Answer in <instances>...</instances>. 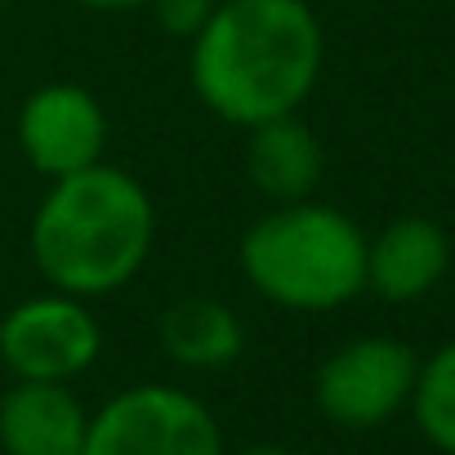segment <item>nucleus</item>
I'll return each mask as SVG.
<instances>
[{
	"label": "nucleus",
	"instance_id": "obj_2",
	"mask_svg": "<svg viewBox=\"0 0 455 455\" xmlns=\"http://www.w3.org/2000/svg\"><path fill=\"white\" fill-rule=\"evenodd\" d=\"M156 246V205L148 188L108 156L50 179L28 223V251L50 291L103 299L125 291Z\"/></svg>",
	"mask_w": 455,
	"mask_h": 455
},
{
	"label": "nucleus",
	"instance_id": "obj_7",
	"mask_svg": "<svg viewBox=\"0 0 455 455\" xmlns=\"http://www.w3.org/2000/svg\"><path fill=\"white\" fill-rule=\"evenodd\" d=\"M14 143L23 161L50 183L76 174L108 152V112L94 90L76 81H50L19 103Z\"/></svg>",
	"mask_w": 455,
	"mask_h": 455
},
{
	"label": "nucleus",
	"instance_id": "obj_13",
	"mask_svg": "<svg viewBox=\"0 0 455 455\" xmlns=\"http://www.w3.org/2000/svg\"><path fill=\"white\" fill-rule=\"evenodd\" d=\"M214 5H219V0H148L156 28L165 36H174V41H192L210 23Z\"/></svg>",
	"mask_w": 455,
	"mask_h": 455
},
{
	"label": "nucleus",
	"instance_id": "obj_1",
	"mask_svg": "<svg viewBox=\"0 0 455 455\" xmlns=\"http://www.w3.org/2000/svg\"><path fill=\"white\" fill-rule=\"evenodd\" d=\"M322 63L326 32L308 0H219L188 41L196 103L237 130L304 112Z\"/></svg>",
	"mask_w": 455,
	"mask_h": 455
},
{
	"label": "nucleus",
	"instance_id": "obj_4",
	"mask_svg": "<svg viewBox=\"0 0 455 455\" xmlns=\"http://www.w3.org/2000/svg\"><path fill=\"white\" fill-rule=\"evenodd\" d=\"M81 455H228L214 411L174 384H130L112 393L85 433Z\"/></svg>",
	"mask_w": 455,
	"mask_h": 455
},
{
	"label": "nucleus",
	"instance_id": "obj_11",
	"mask_svg": "<svg viewBox=\"0 0 455 455\" xmlns=\"http://www.w3.org/2000/svg\"><path fill=\"white\" fill-rule=\"evenodd\" d=\"M156 344L183 371H223L246 353V322L214 295H183L161 308Z\"/></svg>",
	"mask_w": 455,
	"mask_h": 455
},
{
	"label": "nucleus",
	"instance_id": "obj_12",
	"mask_svg": "<svg viewBox=\"0 0 455 455\" xmlns=\"http://www.w3.org/2000/svg\"><path fill=\"white\" fill-rule=\"evenodd\" d=\"M406 411L415 415V428L424 433L428 446L455 455V339L419 362Z\"/></svg>",
	"mask_w": 455,
	"mask_h": 455
},
{
	"label": "nucleus",
	"instance_id": "obj_10",
	"mask_svg": "<svg viewBox=\"0 0 455 455\" xmlns=\"http://www.w3.org/2000/svg\"><path fill=\"white\" fill-rule=\"evenodd\" d=\"M326 174V152L299 112L259 121L246 130V179L268 205L304 201Z\"/></svg>",
	"mask_w": 455,
	"mask_h": 455
},
{
	"label": "nucleus",
	"instance_id": "obj_8",
	"mask_svg": "<svg viewBox=\"0 0 455 455\" xmlns=\"http://www.w3.org/2000/svg\"><path fill=\"white\" fill-rule=\"evenodd\" d=\"M451 268V237L424 214H402L366 237V291L388 304H415L442 286Z\"/></svg>",
	"mask_w": 455,
	"mask_h": 455
},
{
	"label": "nucleus",
	"instance_id": "obj_15",
	"mask_svg": "<svg viewBox=\"0 0 455 455\" xmlns=\"http://www.w3.org/2000/svg\"><path fill=\"white\" fill-rule=\"evenodd\" d=\"M237 455H295V451H286V446H273V442H259V446H246V451H237Z\"/></svg>",
	"mask_w": 455,
	"mask_h": 455
},
{
	"label": "nucleus",
	"instance_id": "obj_14",
	"mask_svg": "<svg viewBox=\"0 0 455 455\" xmlns=\"http://www.w3.org/2000/svg\"><path fill=\"white\" fill-rule=\"evenodd\" d=\"M76 5L94 14H130V10H148V0H76Z\"/></svg>",
	"mask_w": 455,
	"mask_h": 455
},
{
	"label": "nucleus",
	"instance_id": "obj_3",
	"mask_svg": "<svg viewBox=\"0 0 455 455\" xmlns=\"http://www.w3.org/2000/svg\"><path fill=\"white\" fill-rule=\"evenodd\" d=\"M237 268L277 308L335 313L366 291V233L317 196L286 201L242 233Z\"/></svg>",
	"mask_w": 455,
	"mask_h": 455
},
{
	"label": "nucleus",
	"instance_id": "obj_9",
	"mask_svg": "<svg viewBox=\"0 0 455 455\" xmlns=\"http://www.w3.org/2000/svg\"><path fill=\"white\" fill-rule=\"evenodd\" d=\"M90 411L72 384L14 379L0 393V451L5 455H81Z\"/></svg>",
	"mask_w": 455,
	"mask_h": 455
},
{
	"label": "nucleus",
	"instance_id": "obj_5",
	"mask_svg": "<svg viewBox=\"0 0 455 455\" xmlns=\"http://www.w3.org/2000/svg\"><path fill=\"white\" fill-rule=\"evenodd\" d=\"M419 357L406 339L357 335L339 344L313 375V402L335 428H379L411 406Z\"/></svg>",
	"mask_w": 455,
	"mask_h": 455
},
{
	"label": "nucleus",
	"instance_id": "obj_6",
	"mask_svg": "<svg viewBox=\"0 0 455 455\" xmlns=\"http://www.w3.org/2000/svg\"><path fill=\"white\" fill-rule=\"evenodd\" d=\"M103 353V326L90 299L41 291L19 299L0 317V366L10 379H45L72 384Z\"/></svg>",
	"mask_w": 455,
	"mask_h": 455
}]
</instances>
